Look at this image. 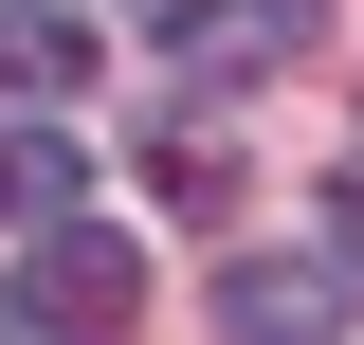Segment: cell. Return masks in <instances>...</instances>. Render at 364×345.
Instances as JSON below:
<instances>
[{
    "label": "cell",
    "mask_w": 364,
    "mask_h": 345,
    "mask_svg": "<svg viewBox=\"0 0 364 345\" xmlns=\"http://www.w3.org/2000/svg\"><path fill=\"white\" fill-rule=\"evenodd\" d=\"M346 309H364V255H346V236H291V255H237L219 273V327L237 345H346Z\"/></svg>",
    "instance_id": "obj_1"
},
{
    "label": "cell",
    "mask_w": 364,
    "mask_h": 345,
    "mask_svg": "<svg viewBox=\"0 0 364 345\" xmlns=\"http://www.w3.org/2000/svg\"><path fill=\"white\" fill-rule=\"evenodd\" d=\"M18 309H37V327H128V309H146V255L73 218V236H37V273H18Z\"/></svg>",
    "instance_id": "obj_2"
},
{
    "label": "cell",
    "mask_w": 364,
    "mask_h": 345,
    "mask_svg": "<svg viewBox=\"0 0 364 345\" xmlns=\"http://www.w3.org/2000/svg\"><path fill=\"white\" fill-rule=\"evenodd\" d=\"M73 200H91V146H73V128H0V218L73 236Z\"/></svg>",
    "instance_id": "obj_4"
},
{
    "label": "cell",
    "mask_w": 364,
    "mask_h": 345,
    "mask_svg": "<svg viewBox=\"0 0 364 345\" xmlns=\"http://www.w3.org/2000/svg\"><path fill=\"white\" fill-rule=\"evenodd\" d=\"M91 55L109 37H91L73 0H0V91H91Z\"/></svg>",
    "instance_id": "obj_3"
}]
</instances>
